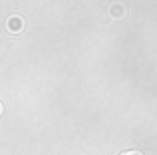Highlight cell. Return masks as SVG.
I'll return each instance as SVG.
<instances>
[{"instance_id": "cell-1", "label": "cell", "mask_w": 157, "mask_h": 155, "mask_svg": "<svg viewBox=\"0 0 157 155\" xmlns=\"http://www.w3.org/2000/svg\"><path fill=\"white\" fill-rule=\"evenodd\" d=\"M6 28L10 32H22V28H24V18L20 14H10L8 16V20H6Z\"/></svg>"}, {"instance_id": "cell-2", "label": "cell", "mask_w": 157, "mask_h": 155, "mask_svg": "<svg viewBox=\"0 0 157 155\" xmlns=\"http://www.w3.org/2000/svg\"><path fill=\"white\" fill-rule=\"evenodd\" d=\"M0 113H2V104H0Z\"/></svg>"}, {"instance_id": "cell-3", "label": "cell", "mask_w": 157, "mask_h": 155, "mask_svg": "<svg viewBox=\"0 0 157 155\" xmlns=\"http://www.w3.org/2000/svg\"><path fill=\"white\" fill-rule=\"evenodd\" d=\"M131 155H135V153H131Z\"/></svg>"}]
</instances>
